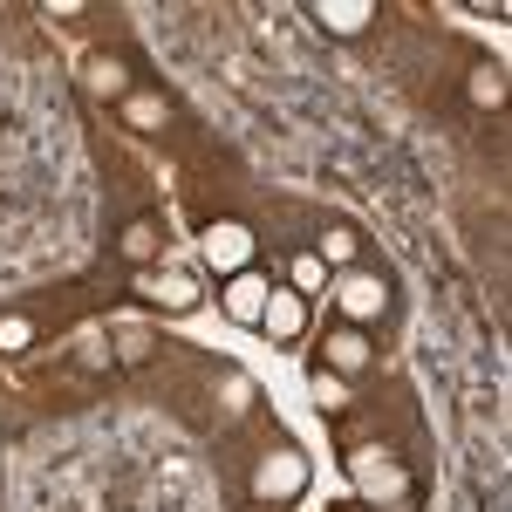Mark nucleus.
<instances>
[{"label": "nucleus", "mask_w": 512, "mask_h": 512, "mask_svg": "<svg viewBox=\"0 0 512 512\" xmlns=\"http://www.w3.org/2000/svg\"><path fill=\"white\" fill-rule=\"evenodd\" d=\"M205 260H212L219 274H246V260H253V233L233 226V219H226V226H212V233H205Z\"/></svg>", "instance_id": "1"}, {"label": "nucleus", "mask_w": 512, "mask_h": 512, "mask_svg": "<svg viewBox=\"0 0 512 512\" xmlns=\"http://www.w3.org/2000/svg\"><path fill=\"white\" fill-rule=\"evenodd\" d=\"M253 485H260V499H294V492L308 485V465H301L294 451H274V458L253 472Z\"/></svg>", "instance_id": "2"}, {"label": "nucleus", "mask_w": 512, "mask_h": 512, "mask_svg": "<svg viewBox=\"0 0 512 512\" xmlns=\"http://www.w3.org/2000/svg\"><path fill=\"white\" fill-rule=\"evenodd\" d=\"M335 301H342V315H349V321H376L390 294H383V280H376V274H342Z\"/></svg>", "instance_id": "3"}, {"label": "nucleus", "mask_w": 512, "mask_h": 512, "mask_svg": "<svg viewBox=\"0 0 512 512\" xmlns=\"http://www.w3.org/2000/svg\"><path fill=\"white\" fill-rule=\"evenodd\" d=\"M267 294H274V287H267L260 274H233V287H226V315L233 321H260L267 315Z\"/></svg>", "instance_id": "4"}, {"label": "nucleus", "mask_w": 512, "mask_h": 512, "mask_svg": "<svg viewBox=\"0 0 512 512\" xmlns=\"http://www.w3.org/2000/svg\"><path fill=\"white\" fill-rule=\"evenodd\" d=\"M355 485H362L369 499H390V492H403V472L383 465V451H355Z\"/></svg>", "instance_id": "5"}, {"label": "nucleus", "mask_w": 512, "mask_h": 512, "mask_svg": "<svg viewBox=\"0 0 512 512\" xmlns=\"http://www.w3.org/2000/svg\"><path fill=\"white\" fill-rule=\"evenodd\" d=\"M301 321H308V308H301V294H267V315H260V328H267L274 342H287V335H301Z\"/></svg>", "instance_id": "6"}, {"label": "nucleus", "mask_w": 512, "mask_h": 512, "mask_svg": "<svg viewBox=\"0 0 512 512\" xmlns=\"http://www.w3.org/2000/svg\"><path fill=\"white\" fill-rule=\"evenodd\" d=\"M328 362H335V369H362V362H369V342H362L355 328H342V335H328Z\"/></svg>", "instance_id": "7"}, {"label": "nucleus", "mask_w": 512, "mask_h": 512, "mask_svg": "<svg viewBox=\"0 0 512 512\" xmlns=\"http://www.w3.org/2000/svg\"><path fill=\"white\" fill-rule=\"evenodd\" d=\"M321 21H328L335 35H362V28L376 21V7H362V0H349V7H321Z\"/></svg>", "instance_id": "8"}, {"label": "nucleus", "mask_w": 512, "mask_h": 512, "mask_svg": "<svg viewBox=\"0 0 512 512\" xmlns=\"http://www.w3.org/2000/svg\"><path fill=\"white\" fill-rule=\"evenodd\" d=\"M321 267H349L355 260V233L349 226H335V233H321V253H315Z\"/></svg>", "instance_id": "9"}, {"label": "nucleus", "mask_w": 512, "mask_h": 512, "mask_svg": "<svg viewBox=\"0 0 512 512\" xmlns=\"http://www.w3.org/2000/svg\"><path fill=\"white\" fill-rule=\"evenodd\" d=\"M158 301H164V308H192V301H198V287H192L185 274H164V280H158Z\"/></svg>", "instance_id": "10"}, {"label": "nucleus", "mask_w": 512, "mask_h": 512, "mask_svg": "<svg viewBox=\"0 0 512 512\" xmlns=\"http://www.w3.org/2000/svg\"><path fill=\"white\" fill-rule=\"evenodd\" d=\"M294 287H301V294H321V287H328V267H321L315 253H301V260H294Z\"/></svg>", "instance_id": "11"}, {"label": "nucleus", "mask_w": 512, "mask_h": 512, "mask_svg": "<svg viewBox=\"0 0 512 512\" xmlns=\"http://www.w3.org/2000/svg\"><path fill=\"white\" fill-rule=\"evenodd\" d=\"M123 253H130V260H151V253H158V226H130V233H123Z\"/></svg>", "instance_id": "12"}, {"label": "nucleus", "mask_w": 512, "mask_h": 512, "mask_svg": "<svg viewBox=\"0 0 512 512\" xmlns=\"http://www.w3.org/2000/svg\"><path fill=\"white\" fill-rule=\"evenodd\" d=\"M315 396L328 403V410H342V403H349V390H342V376H328V369L315 376Z\"/></svg>", "instance_id": "13"}, {"label": "nucleus", "mask_w": 512, "mask_h": 512, "mask_svg": "<svg viewBox=\"0 0 512 512\" xmlns=\"http://www.w3.org/2000/svg\"><path fill=\"white\" fill-rule=\"evenodd\" d=\"M0 349H28V321H0Z\"/></svg>", "instance_id": "14"}]
</instances>
